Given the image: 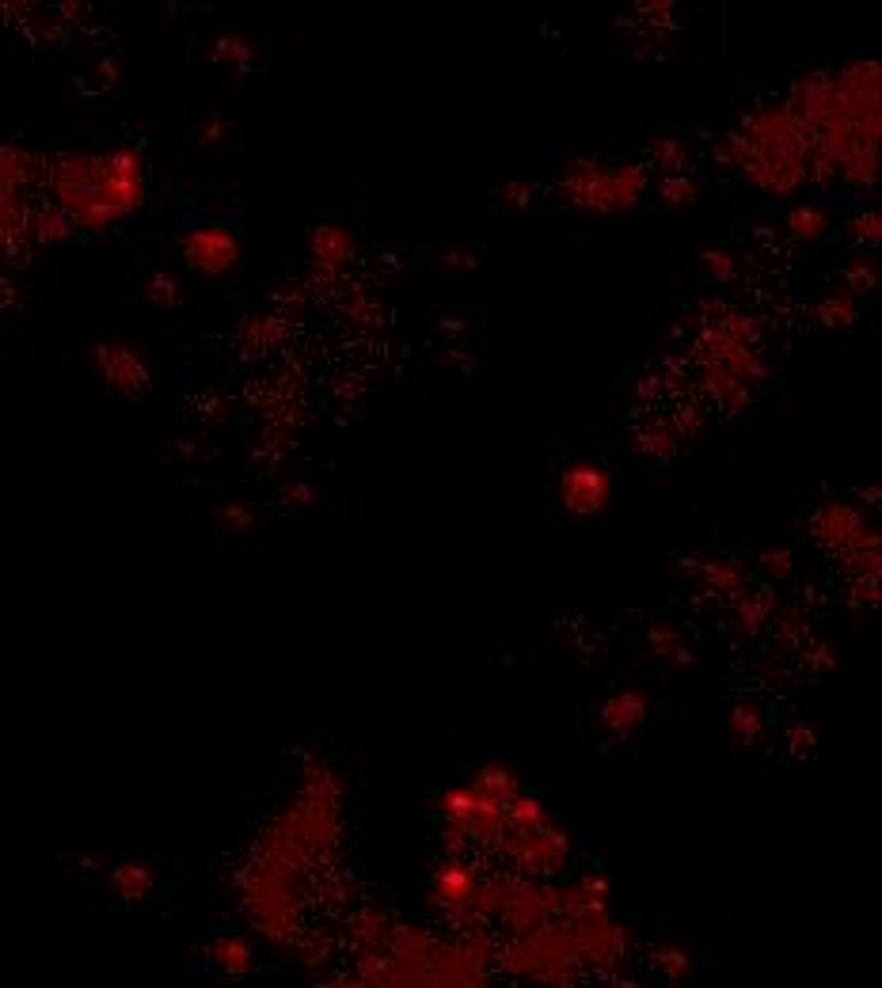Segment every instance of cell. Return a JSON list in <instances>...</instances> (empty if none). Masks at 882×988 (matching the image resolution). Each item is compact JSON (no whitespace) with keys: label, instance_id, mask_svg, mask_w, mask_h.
Here are the masks:
<instances>
[{"label":"cell","instance_id":"7a4b0ae2","mask_svg":"<svg viewBox=\"0 0 882 988\" xmlns=\"http://www.w3.org/2000/svg\"><path fill=\"white\" fill-rule=\"evenodd\" d=\"M559 187L571 194V202L597 213H620V209H632L643 190H647V171L639 164H616L605 168L597 160H582L571 164L567 175L559 179Z\"/></svg>","mask_w":882,"mask_h":988},{"label":"cell","instance_id":"7c38bea8","mask_svg":"<svg viewBox=\"0 0 882 988\" xmlns=\"http://www.w3.org/2000/svg\"><path fill=\"white\" fill-rule=\"evenodd\" d=\"M757 734H761V715H757L753 707H738V711L730 715V738L753 745Z\"/></svg>","mask_w":882,"mask_h":988},{"label":"cell","instance_id":"2e32d148","mask_svg":"<svg viewBox=\"0 0 882 988\" xmlns=\"http://www.w3.org/2000/svg\"><path fill=\"white\" fill-rule=\"evenodd\" d=\"M704 578L715 589H734L738 586V567H730V563H704Z\"/></svg>","mask_w":882,"mask_h":988},{"label":"cell","instance_id":"ac0fdd59","mask_svg":"<svg viewBox=\"0 0 882 988\" xmlns=\"http://www.w3.org/2000/svg\"><path fill=\"white\" fill-rule=\"evenodd\" d=\"M791 563H795V555L787 548H780V551H765L761 555V567L768 570V574H776V578H784V574H791Z\"/></svg>","mask_w":882,"mask_h":988},{"label":"cell","instance_id":"5b68a950","mask_svg":"<svg viewBox=\"0 0 882 988\" xmlns=\"http://www.w3.org/2000/svg\"><path fill=\"white\" fill-rule=\"evenodd\" d=\"M814 529H818V536H822L829 548L844 551L863 532V521H860V513H856V506H848V502H829V506H822L818 517H814Z\"/></svg>","mask_w":882,"mask_h":988},{"label":"cell","instance_id":"ba28073f","mask_svg":"<svg viewBox=\"0 0 882 988\" xmlns=\"http://www.w3.org/2000/svg\"><path fill=\"white\" fill-rule=\"evenodd\" d=\"M643 715H647V700H643V692H632V688H628V692H616L613 700L601 707V722H605L609 730H616V734L639 726Z\"/></svg>","mask_w":882,"mask_h":988},{"label":"cell","instance_id":"7402d4cb","mask_svg":"<svg viewBox=\"0 0 882 988\" xmlns=\"http://www.w3.org/2000/svg\"><path fill=\"white\" fill-rule=\"evenodd\" d=\"M217 54L225 57V61H240V57H248V46H244V42H236V38H225Z\"/></svg>","mask_w":882,"mask_h":988},{"label":"cell","instance_id":"3957f363","mask_svg":"<svg viewBox=\"0 0 882 988\" xmlns=\"http://www.w3.org/2000/svg\"><path fill=\"white\" fill-rule=\"evenodd\" d=\"M609 494H613V479L597 460H575L559 475V502H563L567 513L594 517V513L605 510Z\"/></svg>","mask_w":882,"mask_h":988},{"label":"cell","instance_id":"30bf717a","mask_svg":"<svg viewBox=\"0 0 882 988\" xmlns=\"http://www.w3.org/2000/svg\"><path fill=\"white\" fill-rule=\"evenodd\" d=\"M818 320L825 327H852V323L860 320V308H856V301L848 293H837V297H825L818 304Z\"/></svg>","mask_w":882,"mask_h":988},{"label":"cell","instance_id":"ffe728a7","mask_svg":"<svg viewBox=\"0 0 882 988\" xmlns=\"http://www.w3.org/2000/svg\"><path fill=\"white\" fill-rule=\"evenodd\" d=\"M643 449H651V453L666 456V453H673V449H677V437L666 434V430H658V434H651L647 441H643Z\"/></svg>","mask_w":882,"mask_h":988},{"label":"cell","instance_id":"5bb4252c","mask_svg":"<svg viewBox=\"0 0 882 988\" xmlns=\"http://www.w3.org/2000/svg\"><path fill=\"white\" fill-rule=\"evenodd\" d=\"M700 263H704V270H708L711 278H719V282L734 278V270H738V263H734V255H730V251H704V255H700Z\"/></svg>","mask_w":882,"mask_h":988},{"label":"cell","instance_id":"4fadbf2b","mask_svg":"<svg viewBox=\"0 0 882 988\" xmlns=\"http://www.w3.org/2000/svg\"><path fill=\"white\" fill-rule=\"evenodd\" d=\"M879 213L875 209H860L856 217H852V240L856 244H879Z\"/></svg>","mask_w":882,"mask_h":988},{"label":"cell","instance_id":"9a60e30c","mask_svg":"<svg viewBox=\"0 0 882 988\" xmlns=\"http://www.w3.org/2000/svg\"><path fill=\"white\" fill-rule=\"evenodd\" d=\"M651 156L658 164H666V168H677V164L685 160V149H681V141H673V137H658V141H651Z\"/></svg>","mask_w":882,"mask_h":988},{"label":"cell","instance_id":"9c48e42d","mask_svg":"<svg viewBox=\"0 0 882 988\" xmlns=\"http://www.w3.org/2000/svg\"><path fill=\"white\" fill-rule=\"evenodd\" d=\"M787 228L799 240H818V236H825V228H829V217H825L822 206L799 202V206H791V213H787Z\"/></svg>","mask_w":882,"mask_h":988},{"label":"cell","instance_id":"8fae6325","mask_svg":"<svg viewBox=\"0 0 882 988\" xmlns=\"http://www.w3.org/2000/svg\"><path fill=\"white\" fill-rule=\"evenodd\" d=\"M662 198H666L670 206H692V202H696V183L685 179L681 171H673V175L662 179Z\"/></svg>","mask_w":882,"mask_h":988},{"label":"cell","instance_id":"e0dca14e","mask_svg":"<svg viewBox=\"0 0 882 988\" xmlns=\"http://www.w3.org/2000/svg\"><path fill=\"white\" fill-rule=\"evenodd\" d=\"M848 285H852V293H867V289H875V266H867V259L848 266Z\"/></svg>","mask_w":882,"mask_h":988},{"label":"cell","instance_id":"603a6c76","mask_svg":"<svg viewBox=\"0 0 882 988\" xmlns=\"http://www.w3.org/2000/svg\"><path fill=\"white\" fill-rule=\"evenodd\" d=\"M445 266H476L472 251H445Z\"/></svg>","mask_w":882,"mask_h":988},{"label":"cell","instance_id":"44dd1931","mask_svg":"<svg viewBox=\"0 0 882 988\" xmlns=\"http://www.w3.org/2000/svg\"><path fill=\"white\" fill-rule=\"evenodd\" d=\"M175 297H179V293H175L172 278H164V274H160V278H153V301L156 304H175Z\"/></svg>","mask_w":882,"mask_h":988},{"label":"cell","instance_id":"277c9868","mask_svg":"<svg viewBox=\"0 0 882 988\" xmlns=\"http://www.w3.org/2000/svg\"><path fill=\"white\" fill-rule=\"evenodd\" d=\"M183 255H187V263H191L194 270H202V274H221V270H229V266L236 263L240 244H236V236L225 232V228L202 225V228H191V232H187Z\"/></svg>","mask_w":882,"mask_h":988},{"label":"cell","instance_id":"52a82bcc","mask_svg":"<svg viewBox=\"0 0 882 988\" xmlns=\"http://www.w3.org/2000/svg\"><path fill=\"white\" fill-rule=\"evenodd\" d=\"M312 251H316V263L327 266V270H339L343 263L354 259V240H350V232L339 225H324L316 228V236H312Z\"/></svg>","mask_w":882,"mask_h":988},{"label":"cell","instance_id":"8992f818","mask_svg":"<svg viewBox=\"0 0 882 988\" xmlns=\"http://www.w3.org/2000/svg\"><path fill=\"white\" fill-rule=\"evenodd\" d=\"M99 361H103V377L111 380L115 388H126V392L145 388V365H141L130 350H122V346H103V350H99Z\"/></svg>","mask_w":882,"mask_h":988},{"label":"cell","instance_id":"d6986e66","mask_svg":"<svg viewBox=\"0 0 882 988\" xmlns=\"http://www.w3.org/2000/svg\"><path fill=\"white\" fill-rule=\"evenodd\" d=\"M499 198H502V202H506V206L521 209V206H529V198H533V190L525 187V183H506V187L499 190Z\"/></svg>","mask_w":882,"mask_h":988},{"label":"cell","instance_id":"6da1fadb","mask_svg":"<svg viewBox=\"0 0 882 988\" xmlns=\"http://www.w3.org/2000/svg\"><path fill=\"white\" fill-rule=\"evenodd\" d=\"M331 988H487L480 958L422 928L384 931Z\"/></svg>","mask_w":882,"mask_h":988}]
</instances>
